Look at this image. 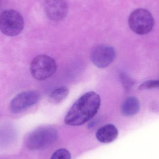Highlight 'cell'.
I'll use <instances>...</instances> for the list:
<instances>
[{"label": "cell", "mask_w": 159, "mask_h": 159, "mask_svg": "<svg viewBox=\"0 0 159 159\" xmlns=\"http://www.w3.org/2000/svg\"><path fill=\"white\" fill-rule=\"evenodd\" d=\"M101 104L99 94L93 91L86 93L73 105L65 116V123L72 126L83 125L95 116Z\"/></svg>", "instance_id": "1"}, {"label": "cell", "mask_w": 159, "mask_h": 159, "mask_svg": "<svg viewBox=\"0 0 159 159\" xmlns=\"http://www.w3.org/2000/svg\"><path fill=\"white\" fill-rule=\"evenodd\" d=\"M57 138V132L55 129L42 127L34 130L28 135L26 144L30 150H41L51 145Z\"/></svg>", "instance_id": "2"}, {"label": "cell", "mask_w": 159, "mask_h": 159, "mask_svg": "<svg viewBox=\"0 0 159 159\" xmlns=\"http://www.w3.org/2000/svg\"><path fill=\"white\" fill-rule=\"evenodd\" d=\"M24 28L23 17L13 9L5 10L0 15V31L8 36L19 34Z\"/></svg>", "instance_id": "3"}, {"label": "cell", "mask_w": 159, "mask_h": 159, "mask_svg": "<svg viewBox=\"0 0 159 159\" xmlns=\"http://www.w3.org/2000/svg\"><path fill=\"white\" fill-rule=\"evenodd\" d=\"M155 21L149 11L144 8H137L133 11L129 18L131 30L138 34L144 35L152 31Z\"/></svg>", "instance_id": "4"}, {"label": "cell", "mask_w": 159, "mask_h": 159, "mask_svg": "<svg viewBox=\"0 0 159 159\" xmlns=\"http://www.w3.org/2000/svg\"><path fill=\"white\" fill-rule=\"evenodd\" d=\"M57 69V63L51 57L40 55L35 57L31 62V74L34 79L44 80L53 76Z\"/></svg>", "instance_id": "5"}, {"label": "cell", "mask_w": 159, "mask_h": 159, "mask_svg": "<svg viewBox=\"0 0 159 159\" xmlns=\"http://www.w3.org/2000/svg\"><path fill=\"white\" fill-rule=\"evenodd\" d=\"M115 48L110 46L101 45L93 48L91 54L92 62L97 68H103L111 65L116 59Z\"/></svg>", "instance_id": "6"}, {"label": "cell", "mask_w": 159, "mask_h": 159, "mask_svg": "<svg viewBox=\"0 0 159 159\" xmlns=\"http://www.w3.org/2000/svg\"><path fill=\"white\" fill-rule=\"evenodd\" d=\"M40 98V93L36 91H27L20 93L10 102V110L15 114L20 113L37 103Z\"/></svg>", "instance_id": "7"}, {"label": "cell", "mask_w": 159, "mask_h": 159, "mask_svg": "<svg viewBox=\"0 0 159 159\" xmlns=\"http://www.w3.org/2000/svg\"><path fill=\"white\" fill-rule=\"evenodd\" d=\"M43 8L48 19L55 22L63 20L69 11L66 0H44Z\"/></svg>", "instance_id": "8"}, {"label": "cell", "mask_w": 159, "mask_h": 159, "mask_svg": "<svg viewBox=\"0 0 159 159\" xmlns=\"http://www.w3.org/2000/svg\"><path fill=\"white\" fill-rule=\"evenodd\" d=\"M118 135V131L116 126L109 124L101 127L96 133V137L99 142L109 143L115 141Z\"/></svg>", "instance_id": "9"}, {"label": "cell", "mask_w": 159, "mask_h": 159, "mask_svg": "<svg viewBox=\"0 0 159 159\" xmlns=\"http://www.w3.org/2000/svg\"><path fill=\"white\" fill-rule=\"evenodd\" d=\"M140 103L136 97L131 96L128 97L123 102L121 106L122 114L126 116H134L139 112Z\"/></svg>", "instance_id": "10"}, {"label": "cell", "mask_w": 159, "mask_h": 159, "mask_svg": "<svg viewBox=\"0 0 159 159\" xmlns=\"http://www.w3.org/2000/svg\"><path fill=\"white\" fill-rule=\"evenodd\" d=\"M69 94V89L67 87H59L51 93L49 95V101L56 104L61 103L67 98Z\"/></svg>", "instance_id": "11"}, {"label": "cell", "mask_w": 159, "mask_h": 159, "mask_svg": "<svg viewBox=\"0 0 159 159\" xmlns=\"http://www.w3.org/2000/svg\"><path fill=\"white\" fill-rule=\"evenodd\" d=\"M152 89H159V80H147L141 84L139 87V89L140 90Z\"/></svg>", "instance_id": "12"}, {"label": "cell", "mask_w": 159, "mask_h": 159, "mask_svg": "<svg viewBox=\"0 0 159 159\" xmlns=\"http://www.w3.org/2000/svg\"><path fill=\"white\" fill-rule=\"evenodd\" d=\"M50 159H71V155L68 150L61 148L57 150Z\"/></svg>", "instance_id": "13"}, {"label": "cell", "mask_w": 159, "mask_h": 159, "mask_svg": "<svg viewBox=\"0 0 159 159\" xmlns=\"http://www.w3.org/2000/svg\"><path fill=\"white\" fill-rule=\"evenodd\" d=\"M122 80L123 81V85L126 89H129L132 87L133 85V82L131 79L129 78V77H127L126 75H124L122 77Z\"/></svg>", "instance_id": "14"}, {"label": "cell", "mask_w": 159, "mask_h": 159, "mask_svg": "<svg viewBox=\"0 0 159 159\" xmlns=\"http://www.w3.org/2000/svg\"><path fill=\"white\" fill-rule=\"evenodd\" d=\"M1 2H2V0H0V6H1Z\"/></svg>", "instance_id": "15"}]
</instances>
